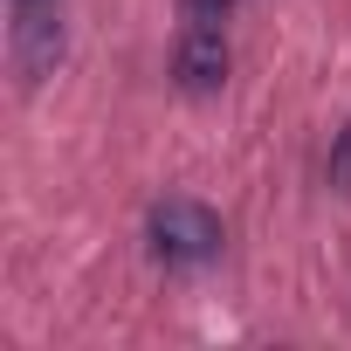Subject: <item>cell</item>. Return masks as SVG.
<instances>
[{
	"label": "cell",
	"instance_id": "1",
	"mask_svg": "<svg viewBox=\"0 0 351 351\" xmlns=\"http://www.w3.org/2000/svg\"><path fill=\"white\" fill-rule=\"evenodd\" d=\"M145 234H152V255L165 269H200V262L221 255V214L200 207V200H158Z\"/></svg>",
	"mask_w": 351,
	"mask_h": 351
},
{
	"label": "cell",
	"instance_id": "2",
	"mask_svg": "<svg viewBox=\"0 0 351 351\" xmlns=\"http://www.w3.org/2000/svg\"><path fill=\"white\" fill-rule=\"evenodd\" d=\"M172 76H180V90H193V97H207V90H221V83H228V42H221V28H214V21H193V28L180 35Z\"/></svg>",
	"mask_w": 351,
	"mask_h": 351
},
{
	"label": "cell",
	"instance_id": "3",
	"mask_svg": "<svg viewBox=\"0 0 351 351\" xmlns=\"http://www.w3.org/2000/svg\"><path fill=\"white\" fill-rule=\"evenodd\" d=\"M14 14H21L14 21V69H21V83H42L62 56V21L49 8H14Z\"/></svg>",
	"mask_w": 351,
	"mask_h": 351
},
{
	"label": "cell",
	"instance_id": "4",
	"mask_svg": "<svg viewBox=\"0 0 351 351\" xmlns=\"http://www.w3.org/2000/svg\"><path fill=\"white\" fill-rule=\"evenodd\" d=\"M330 186H344L351 193V124L337 131V145H330Z\"/></svg>",
	"mask_w": 351,
	"mask_h": 351
},
{
	"label": "cell",
	"instance_id": "5",
	"mask_svg": "<svg viewBox=\"0 0 351 351\" xmlns=\"http://www.w3.org/2000/svg\"><path fill=\"white\" fill-rule=\"evenodd\" d=\"M228 8H234V0H186V14H193V21H221Z\"/></svg>",
	"mask_w": 351,
	"mask_h": 351
},
{
	"label": "cell",
	"instance_id": "6",
	"mask_svg": "<svg viewBox=\"0 0 351 351\" xmlns=\"http://www.w3.org/2000/svg\"><path fill=\"white\" fill-rule=\"evenodd\" d=\"M14 8H49V0H14Z\"/></svg>",
	"mask_w": 351,
	"mask_h": 351
}]
</instances>
